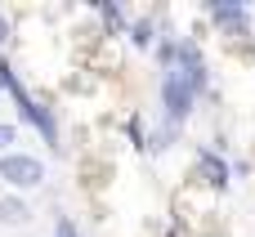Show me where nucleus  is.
I'll list each match as a JSON object with an SVG mask.
<instances>
[{"label":"nucleus","mask_w":255,"mask_h":237,"mask_svg":"<svg viewBox=\"0 0 255 237\" xmlns=\"http://www.w3.org/2000/svg\"><path fill=\"white\" fill-rule=\"evenodd\" d=\"M157 99H161V121L166 125H175V130H184L188 125V117L197 112V94H193V85L175 72V67H166L161 76H157Z\"/></svg>","instance_id":"1"},{"label":"nucleus","mask_w":255,"mask_h":237,"mask_svg":"<svg viewBox=\"0 0 255 237\" xmlns=\"http://www.w3.org/2000/svg\"><path fill=\"white\" fill-rule=\"evenodd\" d=\"M0 179H4V193H18V197H27V193L45 188L49 170H45V161H40L36 152H22V148H13V152H4V157H0Z\"/></svg>","instance_id":"2"},{"label":"nucleus","mask_w":255,"mask_h":237,"mask_svg":"<svg viewBox=\"0 0 255 237\" xmlns=\"http://www.w3.org/2000/svg\"><path fill=\"white\" fill-rule=\"evenodd\" d=\"M193 179H197L206 193H229V188H233V166H229V157H224L220 148L202 143V148L193 152Z\"/></svg>","instance_id":"3"},{"label":"nucleus","mask_w":255,"mask_h":237,"mask_svg":"<svg viewBox=\"0 0 255 237\" xmlns=\"http://www.w3.org/2000/svg\"><path fill=\"white\" fill-rule=\"evenodd\" d=\"M206 18H211V27L224 36V40H247L255 27V13L247 4H238V0H211L206 4Z\"/></svg>","instance_id":"4"},{"label":"nucleus","mask_w":255,"mask_h":237,"mask_svg":"<svg viewBox=\"0 0 255 237\" xmlns=\"http://www.w3.org/2000/svg\"><path fill=\"white\" fill-rule=\"evenodd\" d=\"M161 31H166V13H139V18H130V27H126V40H130V49H139V54H152V45L161 40Z\"/></svg>","instance_id":"5"},{"label":"nucleus","mask_w":255,"mask_h":237,"mask_svg":"<svg viewBox=\"0 0 255 237\" xmlns=\"http://www.w3.org/2000/svg\"><path fill=\"white\" fill-rule=\"evenodd\" d=\"M36 134H40V143L54 152V157H63V130H58V112L49 108V103H40L36 99V112H31V121H27Z\"/></svg>","instance_id":"6"},{"label":"nucleus","mask_w":255,"mask_h":237,"mask_svg":"<svg viewBox=\"0 0 255 237\" xmlns=\"http://www.w3.org/2000/svg\"><path fill=\"white\" fill-rule=\"evenodd\" d=\"M94 18H99V36H126L134 13L121 0H94Z\"/></svg>","instance_id":"7"},{"label":"nucleus","mask_w":255,"mask_h":237,"mask_svg":"<svg viewBox=\"0 0 255 237\" xmlns=\"http://www.w3.org/2000/svg\"><path fill=\"white\" fill-rule=\"evenodd\" d=\"M31 202L27 197H18V193H0V229H9V233H22L27 224H31Z\"/></svg>","instance_id":"8"},{"label":"nucleus","mask_w":255,"mask_h":237,"mask_svg":"<svg viewBox=\"0 0 255 237\" xmlns=\"http://www.w3.org/2000/svg\"><path fill=\"white\" fill-rule=\"evenodd\" d=\"M126 134H130L134 152H148V125H143V117H139V112H130V117H126Z\"/></svg>","instance_id":"9"},{"label":"nucleus","mask_w":255,"mask_h":237,"mask_svg":"<svg viewBox=\"0 0 255 237\" xmlns=\"http://www.w3.org/2000/svg\"><path fill=\"white\" fill-rule=\"evenodd\" d=\"M13 143H18V121H0V157L13 152Z\"/></svg>","instance_id":"10"},{"label":"nucleus","mask_w":255,"mask_h":237,"mask_svg":"<svg viewBox=\"0 0 255 237\" xmlns=\"http://www.w3.org/2000/svg\"><path fill=\"white\" fill-rule=\"evenodd\" d=\"M54 237H81V229H76V220L58 211V215H54Z\"/></svg>","instance_id":"11"},{"label":"nucleus","mask_w":255,"mask_h":237,"mask_svg":"<svg viewBox=\"0 0 255 237\" xmlns=\"http://www.w3.org/2000/svg\"><path fill=\"white\" fill-rule=\"evenodd\" d=\"M9 31H13V22H9V13L0 9V54H4V45H9Z\"/></svg>","instance_id":"12"}]
</instances>
